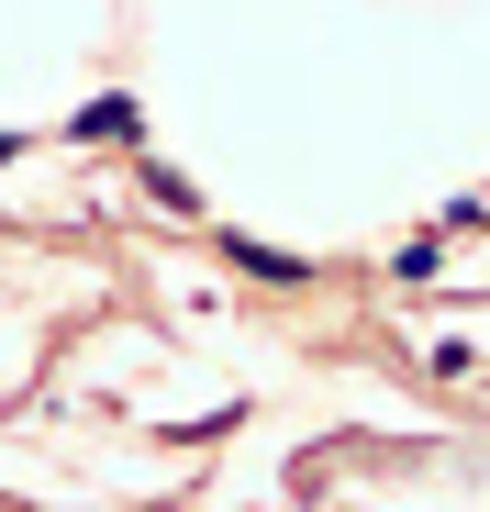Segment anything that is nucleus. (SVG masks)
<instances>
[{"label":"nucleus","mask_w":490,"mask_h":512,"mask_svg":"<svg viewBox=\"0 0 490 512\" xmlns=\"http://www.w3.org/2000/svg\"><path fill=\"white\" fill-rule=\"evenodd\" d=\"M78 134H90V145H123V134H134V101H90V112H78Z\"/></svg>","instance_id":"f257e3e1"}]
</instances>
